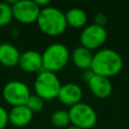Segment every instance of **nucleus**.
<instances>
[{"label": "nucleus", "mask_w": 129, "mask_h": 129, "mask_svg": "<svg viewBox=\"0 0 129 129\" xmlns=\"http://www.w3.org/2000/svg\"><path fill=\"white\" fill-rule=\"evenodd\" d=\"M122 68V56L114 49L101 48L93 55L91 70L95 75L110 79L118 75Z\"/></svg>", "instance_id": "nucleus-1"}, {"label": "nucleus", "mask_w": 129, "mask_h": 129, "mask_svg": "<svg viewBox=\"0 0 129 129\" xmlns=\"http://www.w3.org/2000/svg\"><path fill=\"white\" fill-rule=\"evenodd\" d=\"M36 24L40 31L48 36L60 35L68 27L64 13L53 6H47L40 10Z\"/></svg>", "instance_id": "nucleus-2"}, {"label": "nucleus", "mask_w": 129, "mask_h": 129, "mask_svg": "<svg viewBox=\"0 0 129 129\" xmlns=\"http://www.w3.org/2000/svg\"><path fill=\"white\" fill-rule=\"evenodd\" d=\"M42 69L51 73H56L62 70L70 58L69 48L59 42L49 44L41 53Z\"/></svg>", "instance_id": "nucleus-3"}, {"label": "nucleus", "mask_w": 129, "mask_h": 129, "mask_svg": "<svg viewBox=\"0 0 129 129\" xmlns=\"http://www.w3.org/2000/svg\"><path fill=\"white\" fill-rule=\"evenodd\" d=\"M60 87L61 84L56 74L45 70L40 71L34 81L35 95L40 97L43 101H50L57 98Z\"/></svg>", "instance_id": "nucleus-4"}, {"label": "nucleus", "mask_w": 129, "mask_h": 129, "mask_svg": "<svg viewBox=\"0 0 129 129\" xmlns=\"http://www.w3.org/2000/svg\"><path fill=\"white\" fill-rule=\"evenodd\" d=\"M70 121L73 126L81 129H92L97 123V113L89 104L78 103L69 110Z\"/></svg>", "instance_id": "nucleus-5"}, {"label": "nucleus", "mask_w": 129, "mask_h": 129, "mask_svg": "<svg viewBox=\"0 0 129 129\" xmlns=\"http://www.w3.org/2000/svg\"><path fill=\"white\" fill-rule=\"evenodd\" d=\"M2 95L4 100L12 107L25 105L31 93L28 86L18 80H12L5 84Z\"/></svg>", "instance_id": "nucleus-6"}, {"label": "nucleus", "mask_w": 129, "mask_h": 129, "mask_svg": "<svg viewBox=\"0 0 129 129\" xmlns=\"http://www.w3.org/2000/svg\"><path fill=\"white\" fill-rule=\"evenodd\" d=\"M106 39H107L106 28L97 25L95 23L86 25L80 34L81 45L90 50H95L100 48L105 43Z\"/></svg>", "instance_id": "nucleus-7"}, {"label": "nucleus", "mask_w": 129, "mask_h": 129, "mask_svg": "<svg viewBox=\"0 0 129 129\" xmlns=\"http://www.w3.org/2000/svg\"><path fill=\"white\" fill-rule=\"evenodd\" d=\"M40 10L41 9L32 0H17L12 6L13 18L23 24L36 22Z\"/></svg>", "instance_id": "nucleus-8"}, {"label": "nucleus", "mask_w": 129, "mask_h": 129, "mask_svg": "<svg viewBox=\"0 0 129 129\" xmlns=\"http://www.w3.org/2000/svg\"><path fill=\"white\" fill-rule=\"evenodd\" d=\"M19 68L25 73H39L42 71L41 53L36 50H26L20 54Z\"/></svg>", "instance_id": "nucleus-9"}, {"label": "nucleus", "mask_w": 129, "mask_h": 129, "mask_svg": "<svg viewBox=\"0 0 129 129\" xmlns=\"http://www.w3.org/2000/svg\"><path fill=\"white\" fill-rule=\"evenodd\" d=\"M82 98H83V90L79 85L74 83H68L61 85L57 95V99L59 100V102L70 107L78 103H81Z\"/></svg>", "instance_id": "nucleus-10"}, {"label": "nucleus", "mask_w": 129, "mask_h": 129, "mask_svg": "<svg viewBox=\"0 0 129 129\" xmlns=\"http://www.w3.org/2000/svg\"><path fill=\"white\" fill-rule=\"evenodd\" d=\"M91 93L98 99H106L110 97L113 91V85L108 78L94 75L87 84Z\"/></svg>", "instance_id": "nucleus-11"}, {"label": "nucleus", "mask_w": 129, "mask_h": 129, "mask_svg": "<svg viewBox=\"0 0 129 129\" xmlns=\"http://www.w3.org/2000/svg\"><path fill=\"white\" fill-rule=\"evenodd\" d=\"M33 113L25 106H15L12 107L8 112V120L9 123L16 127H23L30 123L32 120Z\"/></svg>", "instance_id": "nucleus-12"}, {"label": "nucleus", "mask_w": 129, "mask_h": 129, "mask_svg": "<svg viewBox=\"0 0 129 129\" xmlns=\"http://www.w3.org/2000/svg\"><path fill=\"white\" fill-rule=\"evenodd\" d=\"M20 52L18 48L8 42L0 44V64L6 68H14L18 66Z\"/></svg>", "instance_id": "nucleus-13"}, {"label": "nucleus", "mask_w": 129, "mask_h": 129, "mask_svg": "<svg viewBox=\"0 0 129 129\" xmlns=\"http://www.w3.org/2000/svg\"><path fill=\"white\" fill-rule=\"evenodd\" d=\"M93 55H94V53L92 52V50L80 45V46H77L73 50L72 60L77 68H79L83 71H86V70L91 69Z\"/></svg>", "instance_id": "nucleus-14"}, {"label": "nucleus", "mask_w": 129, "mask_h": 129, "mask_svg": "<svg viewBox=\"0 0 129 129\" xmlns=\"http://www.w3.org/2000/svg\"><path fill=\"white\" fill-rule=\"evenodd\" d=\"M66 21L68 26L74 27V28H82L87 25L88 16L87 13L81 9V8H71L66 13Z\"/></svg>", "instance_id": "nucleus-15"}, {"label": "nucleus", "mask_w": 129, "mask_h": 129, "mask_svg": "<svg viewBox=\"0 0 129 129\" xmlns=\"http://www.w3.org/2000/svg\"><path fill=\"white\" fill-rule=\"evenodd\" d=\"M50 121L52 125L57 128H64V127L67 128L68 125L71 123L69 111L63 110V109L54 111L50 116Z\"/></svg>", "instance_id": "nucleus-16"}, {"label": "nucleus", "mask_w": 129, "mask_h": 129, "mask_svg": "<svg viewBox=\"0 0 129 129\" xmlns=\"http://www.w3.org/2000/svg\"><path fill=\"white\" fill-rule=\"evenodd\" d=\"M13 19L12 6L7 2H0V27L6 26Z\"/></svg>", "instance_id": "nucleus-17"}, {"label": "nucleus", "mask_w": 129, "mask_h": 129, "mask_svg": "<svg viewBox=\"0 0 129 129\" xmlns=\"http://www.w3.org/2000/svg\"><path fill=\"white\" fill-rule=\"evenodd\" d=\"M25 106L32 112V113H38L43 109L44 106V101L38 97L37 95H30V97L28 98Z\"/></svg>", "instance_id": "nucleus-18"}, {"label": "nucleus", "mask_w": 129, "mask_h": 129, "mask_svg": "<svg viewBox=\"0 0 129 129\" xmlns=\"http://www.w3.org/2000/svg\"><path fill=\"white\" fill-rule=\"evenodd\" d=\"M8 112L5 108L0 106V129H4L8 124Z\"/></svg>", "instance_id": "nucleus-19"}, {"label": "nucleus", "mask_w": 129, "mask_h": 129, "mask_svg": "<svg viewBox=\"0 0 129 129\" xmlns=\"http://www.w3.org/2000/svg\"><path fill=\"white\" fill-rule=\"evenodd\" d=\"M94 23L95 24H97V25H100V26H103V27H105V25L107 24V22H108V17H107V15L106 14H104V13H97L96 15H95V18H94Z\"/></svg>", "instance_id": "nucleus-20"}, {"label": "nucleus", "mask_w": 129, "mask_h": 129, "mask_svg": "<svg viewBox=\"0 0 129 129\" xmlns=\"http://www.w3.org/2000/svg\"><path fill=\"white\" fill-rule=\"evenodd\" d=\"M94 75H95V74H94V73L92 72V70L90 69V70H86V71H84L82 78H83L84 82H85L86 84H88V83H89V81L92 79V77H93Z\"/></svg>", "instance_id": "nucleus-21"}, {"label": "nucleus", "mask_w": 129, "mask_h": 129, "mask_svg": "<svg viewBox=\"0 0 129 129\" xmlns=\"http://www.w3.org/2000/svg\"><path fill=\"white\" fill-rule=\"evenodd\" d=\"M34 2L36 3V5H37L40 9L45 8V7L49 6V4H50V1H49V0H35Z\"/></svg>", "instance_id": "nucleus-22"}, {"label": "nucleus", "mask_w": 129, "mask_h": 129, "mask_svg": "<svg viewBox=\"0 0 129 129\" xmlns=\"http://www.w3.org/2000/svg\"><path fill=\"white\" fill-rule=\"evenodd\" d=\"M66 129H81V128H79V127H76V126H70V127H67Z\"/></svg>", "instance_id": "nucleus-23"}]
</instances>
